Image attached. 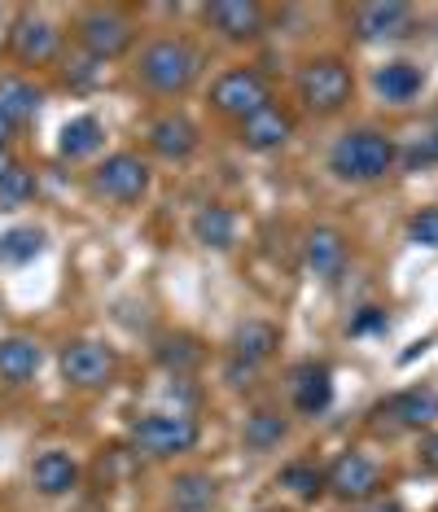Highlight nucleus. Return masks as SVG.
<instances>
[{"label": "nucleus", "instance_id": "obj_24", "mask_svg": "<svg viewBox=\"0 0 438 512\" xmlns=\"http://www.w3.org/2000/svg\"><path fill=\"white\" fill-rule=\"evenodd\" d=\"M171 504H176V512H211L215 482L206 473H180L171 482Z\"/></svg>", "mask_w": 438, "mask_h": 512}, {"label": "nucleus", "instance_id": "obj_29", "mask_svg": "<svg viewBox=\"0 0 438 512\" xmlns=\"http://www.w3.org/2000/svg\"><path fill=\"white\" fill-rule=\"evenodd\" d=\"M281 486H290V491L298 495V499H316L320 491H325V473L316 469V464H285L281 469Z\"/></svg>", "mask_w": 438, "mask_h": 512}, {"label": "nucleus", "instance_id": "obj_7", "mask_svg": "<svg viewBox=\"0 0 438 512\" xmlns=\"http://www.w3.org/2000/svg\"><path fill=\"white\" fill-rule=\"evenodd\" d=\"M377 486H382V469H377L364 451H347V456H338L329 464V473H325V491L347 499V504H364V499H373Z\"/></svg>", "mask_w": 438, "mask_h": 512}, {"label": "nucleus", "instance_id": "obj_35", "mask_svg": "<svg viewBox=\"0 0 438 512\" xmlns=\"http://www.w3.org/2000/svg\"><path fill=\"white\" fill-rule=\"evenodd\" d=\"M417 158H438V132L425 141V149H417Z\"/></svg>", "mask_w": 438, "mask_h": 512}, {"label": "nucleus", "instance_id": "obj_16", "mask_svg": "<svg viewBox=\"0 0 438 512\" xmlns=\"http://www.w3.org/2000/svg\"><path fill=\"white\" fill-rule=\"evenodd\" d=\"M31 486L49 499L71 495L79 486V464L66 456V451H44V456H36V464H31Z\"/></svg>", "mask_w": 438, "mask_h": 512}, {"label": "nucleus", "instance_id": "obj_14", "mask_svg": "<svg viewBox=\"0 0 438 512\" xmlns=\"http://www.w3.org/2000/svg\"><path fill=\"white\" fill-rule=\"evenodd\" d=\"M290 132H294L290 114L276 110V106H268V110L250 114V119L241 123V145L255 149V154H272V149H281L285 141H290Z\"/></svg>", "mask_w": 438, "mask_h": 512}, {"label": "nucleus", "instance_id": "obj_17", "mask_svg": "<svg viewBox=\"0 0 438 512\" xmlns=\"http://www.w3.org/2000/svg\"><path fill=\"white\" fill-rule=\"evenodd\" d=\"M290 390H294V407H298V412H303V416H320L333 403V372L325 364H303L294 372Z\"/></svg>", "mask_w": 438, "mask_h": 512}, {"label": "nucleus", "instance_id": "obj_11", "mask_svg": "<svg viewBox=\"0 0 438 512\" xmlns=\"http://www.w3.org/2000/svg\"><path fill=\"white\" fill-rule=\"evenodd\" d=\"M412 27V9L390 0V5H360L355 9V31L360 40H399Z\"/></svg>", "mask_w": 438, "mask_h": 512}, {"label": "nucleus", "instance_id": "obj_30", "mask_svg": "<svg viewBox=\"0 0 438 512\" xmlns=\"http://www.w3.org/2000/svg\"><path fill=\"white\" fill-rule=\"evenodd\" d=\"M158 359H163L167 368H193L202 359V351L189 342V337H171V342L158 346Z\"/></svg>", "mask_w": 438, "mask_h": 512}, {"label": "nucleus", "instance_id": "obj_13", "mask_svg": "<svg viewBox=\"0 0 438 512\" xmlns=\"http://www.w3.org/2000/svg\"><path fill=\"white\" fill-rule=\"evenodd\" d=\"M57 44H62V40H57L53 22H44V18H18L14 22V53H18V62H27V66L53 62Z\"/></svg>", "mask_w": 438, "mask_h": 512}, {"label": "nucleus", "instance_id": "obj_5", "mask_svg": "<svg viewBox=\"0 0 438 512\" xmlns=\"http://www.w3.org/2000/svg\"><path fill=\"white\" fill-rule=\"evenodd\" d=\"M211 106H215L219 114H228V119H241V123H246L250 114H259V110L272 106L268 79H263L259 71H250V66L219 75L215 88H211Z\"/></svg>", "mask_w": 438, "mask_h": 512}, {"label": "nucleus", "instance_id": "obj_8", "mask_svg": "<svg viewBox=\"0 0 438 512\" xmlns=\"http://www.w3.org/2000/svg\"><path fill=\"white\" fill-rule=\"evenodd\" d=\"M92 184H97V193H106L110 202L132 206V202H141V197L149 193V167L136 154H110L97 167Z\"/></svg>", "mask_w": 438, "mask_h": 512}, {"label": "nucleus", "instance_id": "obj_19", "mask_svg": "<svg viewBox=\"0 0 438 512\" xmlns=\"http://www.w3.org/2000/svg\"><path fill=\"white\" fill-rule=\"evenodd\" d=\"M276 346H281V333H276V324H268V320H246L233 333V359H246V364H255V368L276 355Z\"/></svg>", "mask_w": 438, "mask_h": 512}, {"label": "nucleus", "instance_id": "obj_2", "mask_svg": "<svg viewBox=\"0 0 438 512\" xmlns=\"http://www.w3.org/2000/svg\"><path fill=\"white\" fill-rule=\"evenodd\" d=\"M141 79L163 97H176V92H189L193 79L202 75V53L193 49L189 40H154L141 49Z\"/></svg>", "mask_w": 438, "mask_h": 512}, {"label": "nucleus", "instance_id": "obj_36", "mask_svg": "<svg viewBox=\"0 0 438 512\" xmlns=\"http://www.w3.org/2000/svg\"><path fill=\"white\" fill-rule=\"evenodd\" d=\"M9 167H14V162H9V154H5V149H0V176H5Z\"/></svg>", "mask_w": 438, "mask_h": 512}, {"label": "nucleus", "instance_id": "obj_31", "mask_svg": "<svg viewBox=\"0 0 438 512\" xmlns=\"http://www.w3.org/2000/svg\"><path fill=\"white\" fill-rule=\"evenodd\" d=\"M412 241H417V246L438 250V211H425V215L412 219Z\"/></svg>", "mask_w": 438, "mask_h": 512}, {"label": "nucleus", "instance_id": "obj_9", "mask_svg": "<svg viewBox=\"0 0 438 512\" xmlns=\"http://www.w3.org/2000/svg\"><path fill=\"white\" fill-rule=\"evenodd\" d=\"M62 377L79 390H101L114 377V351L97 342H71L62 351Z\"/></svg>", "mask_w": 438, "mask_h": 512}, {"label": "nucleus", "instance_id": "obj_26", "mask_svg": "<svg viewBox=\"0 0 438 512\" xmlns=\"http://www.w3.org/2000/svg\"><path fill=\"white\" fill-rule=\"evenodd\" d=\"M101 141H106V127H101L92 114H84V119H71L62 127V141H57V149H62L66 158H88L97 154Z\"/></svg>", "mask_w": 438, "mask_h": 512}, {"label": "nucleus", "instance_id": "obj_33", "mask_svg": "<svg viewBox=\"0 0 438 512\" xmlns=\"http://www.w3.org/2000/svg\"><path fill=\"white\" fill-rule=\"evenodd\" d=\"M421 460L430 464V469H438V434H430V438L421 442Z\"/></svg>", "mask_w": 438, "mask_h": 512}, {"label": "nucleus", "instance_id": "obj_6", "mask_svg": "<svg viewBox=\"0 0 438 512\" xmlns=\"http://www.w3.org/2000/svg\"><path fill=\"white\" fill-rule=\"evenodd\" d=\"M132 40H136L132 22L123 14H114V9H92V14L79 18V44H84L97 62L123 57L132 49Z\"/></svg>", "mask_w": 438, "mask_h": 512}, {"label": "nucleus", "instance_id": "obj_25", "mask_svg": "<svg viewBox=\"0 0 438 512\" xmlns=\"http://www.w3.org/2000/svg\"><path fill=\"white\" fill-rule=\"evenodd\" d=\"M36 110H40V92L27 79H0V114L9 123L22 127L27 119H36Z\"/></svg>", "mask_w": 438, "mask_h": 512}, {"label": "nucleus", "instance_id": "obj_18", "mask_svg": "<svg viewBox=\"0 0 438 512\" xmlns=\"http://www.w3.org/2000/svg\"><path fill=\"white\" fill-rule=\"evenodd\" d=\"M421 84H425V75H421V66H412V62H386L382 71L373 75L377 97L390 101V106H408L421 92Z\"/></svg>", "mask_w": 438, "mask_h": 512}, {"label": "nucleus", "instance_id": "obj_12", "mask_svg": "<svg viewBox=\"0 0 438 512\" xmlns=\"http://www.w3.org/2000/svg\"><path fill=\"white\" fill-rule=\"evenodd\" d=\"M303 259L320 281H338L342 267H347V241H342L338 228H316V232H307Z\"/></svg>", "mask_w": 438, "mask_h": 512}, {"label": "nucleus", "instance_id": "obj_27", "mask_svg": "<svg viewBox=\"0 0 438 512\" xmlns=\"http://www.w3.org/2000/svg\"><path fill=\"white\" fill-rule=\"evenodd\" d=\"M31 197H36V176L14 162V167L0 176V211H18V206H27Z\"/></svg>", "mask_w": 438, "mask_h": 512}, {"label": "nucleus", "instance_id": "obj_3", "mask_svg": "<svg viewBox=\"0 0 438 512\" xmlns=\"http://www.w3.org/2000/svg\"><path fill=\"white\" fill-rule=\"evenodd\" d=\"M198 434L202 429L193 416H171V412H154V416H145V421H136V429H132L136 447L154 460H171V456L193 451L198 447Z\"/></svg>", "mask_w": 438, "mask_h": 512}, {"label": "nucleus", "instance_id": "obj_34", "mask_svg": "<svg viewBox=\"0 0 438 512\" xmlns=\"http://www.w3.org/2000/svg\"><path fill=\"white\" fill-rule=\"evenodd\" d=\"M14 132H18V127H14V123H9V119H5V114H0V149H5V145H9V136H14Z\"/></svg>", "mask_w": 438, "mask_h": 512}, {"label": "nucleus", "instance_id": "obj_20", "mask_svg": "<svg viewBox=\"0 0 438 512\" xmlns=\"http://www.w3.org/2000/svg\"><path fill=\"white\" fill-rule=\"evenodd\" d=\"M44 364V351L31 337H5L0 342V377L5 381H31Z\"/></svg>", "mask_w": 438, "mask_h": 512}, {"label": "nucleus", "instance_id": "obj_23", "mask_svg": "<svg viewBox=\"0 0 438 512\" xmlns=\"http://www.w3.org/2000/svg\"><path fill=\"white\" fill-rule=\"evenodd\" d=\"M386 412L395 416L403 429H421V425L438 421V399L430 390H408V394H399V399H390Z\"/></svg>", "mask_w": 438, "mask_h": 512}, {"label": "nucleus", "instance_id": "obj_37", "mask_svg": "<svg viewBox=\"0 0 438 512\" xmlns=\"http://www.w3.org/2000/svg\"><path fill=\"white\" fill-rule=\"evenodd\" d=\"M377 512H399V508H395V504H386V508H377Z\"/></svg>", "mask_w": 438, "mask_h": 512}, {"label": "nucleus", "instance_id": "obj_28", "mask_svg": "<svg viewBox=\"0 0 438 512\" xmlns=\"http://www.w3.org/2000/svg\"><path fill=\"white\" fill-rule=\"evenodd\" d=\"M40 246H44L40 228H9L5 237H0V263H27L40 254Z\"/></svg>", "mask_w": 438, "mask_h": 512}, {"label": "nucleus", "instance_id": "obj_10", "mask_svg": "<svg viewBox=\"0 0 438 512\" xmlns=\"http://www.w3.org/2000/svg\"><path fill=\"white\" fill-rule=\"evenodd\" d=\"M206 18H211V27L219 31L224 40H255L263 31V9L255 0H215L211 9H206Z\"/></svg>", "mask_w": 438, "mask_h": 512}, {"label": "nucleus", "instance_id": "obj_1", "mask_svg": "<svg viewBox=\"0 0 438 512\" xmlns=\"http://www.w3.org/2000/svg\"><path fill=\"white\" fill-rule=\"evenodd\" d=\"M399 149L386 132H373V127H360V132H347L338 145L329 149V167L338 180L351 184H373L382 180L390 167H395Z\"/></svg>", "mask_w": 438, "mask_h": 512}, {"label": "nucleus", "instance_id": "obj_15", "mask_svg": "<svg viewBox=\"0 0 438 512\" xmlns=\"http://www.w3.org/2000/svg\"><path fill=\"white\" fill-rule=\"evenodd\" d=\"M149 145H154L158 158L184 162L193 149H198V127L184 119V114H163V119L149 127Z\"/></svg>", "mask_w": 438, "mask_h": 512}, {"label": "nucleus", "instance_id": "obj_32", "mask_svg": "<svg viewBox=\"0 0 438 512\" xmlns=\"http://www.w3.org/2000/svg\"><path fill=\"white\" fill-rule=\"evenodd\" d=\"M250 377H255V364H246V359L228 364V381H233V386H250Z\"/></svg>", "mask_w": 438, "mask_h": 512}, {"label": "nucleus", "instance_id": "obj_22", "mask_svg": "<svg viewBox=\"0 0 438 512\" xmlns=\"http://www.w3.org/2000/svg\"><path fill=\"white\" fill-rule=\"evenodd\" d=\"M193 237H198L202 246L228 250V246H233V237H237L233 211H224V206H202V211L193 215Z\"/></svg>", "mask_w": 438, "mask_h": 512}, {"label": "nucleus", "instance_id": "obj_21", "mask_svg": "<svg viewBox=\"0 0 438 512\" xmlns=\"http://www.w3.org/2000/svg\"><path fill=\"white\" fill-rule=\"evenodd\" d=\"M290 434V421H285L281 412H268V407H259L255 416H246V429H241V442H246V451H276Z\"/></svg>", "mask_w": 438, "mask_h": 512}, {"label": "nucleus", "instance_id": "obj_4", "mask_svg": "<svg viewBox=\"0 0 438 512\" xmlns=\"http://www.w3.org/2000/svg\"><path fill=\"white\" fill-rule=\"evenodd\" d=\"M298 97L316 114H338L351 101V71L338 57H320V62L303 66V75H298Z\"/></svg>", "mask_w": 438, "mask_h": 512}]
</instances>
